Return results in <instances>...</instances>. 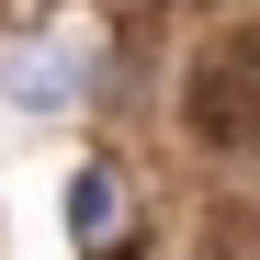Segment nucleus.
Returning a JSON list of instances; mask_svg holds the SVG:
<instances>
[{
    "instance_id": "obj_3",
    "label": "nucleus",
    "mask_w": 260,
    "mask_h": 260,
    "mask_svg": "<svg viewBox=\"0 0 260 260\" xmlns=\"http://www.w3.org/2000/svg\"><path fill=\"white\" fill-rule=\"evenodd\" d=\"M0 91H12V102H34V113H68V91H79V57H57V46H12Z\"/></svg>"
},
{
    "instance_id": "obj_4",
    "label": "nucleus",
    "mask_w": 260,
    "mask_h": 260,
    "mask_svg": "<svg viewBox=\"0 0 260 260\" xmlns=\"http://www.w3.org/2000/svg\"><path fill=\"white\" fill-rule=\"evenodd\" d=\"M68 12H79V0H12V46H57Z\"/></svg>"
},
{
    "instance_id": "obj_1",
    "label": "nucleus",
    "mask_w": 260,
    "mask_h": 260,
    "mask_svg": "<svg viewBox=\"0 0 260 260\" xmlns=\"http://www.w3.org/2000/svg\"><path fill=\"white\" fill-rule=\"evenodd\" d=\"M181 136L215 158H260V12L215 23L181 68Z\"/></svg>"
},
{
    "instance_id": "obj_2",
    "label": "nucleus",
    "mask_w": 260,
    "mask_h": 260,
    "mask_svg": "<svg viewBox=\"0 0 260 260\" xmlns=\"http://www.w3.org/2000/svg\"><path fill=\"white\" fill-rule=\"evenodd\" d=\"M68 226H79V249H113L124 226H136V181H124V170L113 158H91V170H79V181H68Z\"/></svg>"
}]
</instances>
